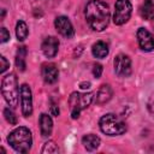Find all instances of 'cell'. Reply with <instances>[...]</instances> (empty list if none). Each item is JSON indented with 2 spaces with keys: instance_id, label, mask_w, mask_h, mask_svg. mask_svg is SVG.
<instances>
[{
  "instance_id": "obj_1",
  "label": "cell",
  "mask_w": 154,
  "mask_h": 154,
  "mask_svg": "<svg viewBox=\"0 0 154 154\" xmlns=\"http://www.w3.org/2000/svg\"><path fill=\"white\" fill-rule=\"evenodd\" d=\"M111 13L108 5L101 0H90L85 6V19L95 31H102L109 23Z\"/></svg>"
},
{
  "instance_id": "obj_2",
  "label": "cell",
  "mask_w": 154,
  "mask_h": 154,
  "mask_svg": "<svg viewBox=\"0 0 154 154\" xmlns=\"http://www.w3.org/2000/svg\"><path fill=\"white\" fill-rule=\"evenodd\" d=\"M8 144L19 153H28L32 144L31 132L25 126H19L14 129L7 137Z\"/></svg>"
},
{
  "instance_id": "obj_3",
  "label": "cell",
  "mask_w": 154,
  "mask_h": 154,
  "mask_svg": "<svg viewBox=\"0 0 154 154\" xmlns=\"http://www.w3.org/2000/svg\"><path fill=\"white\" fill-rule=\"evenodd\" d=\"M99 125H100L101 131L108 136L122 135L126 131L125 123L113 113H108V114L102 116L100 122H99Z\"/></svg>"
},
{
  "instance_id": "obj_4",
  "label": "cell",
  "mask_w": 154,
  "mask_h": 154,
  "mask_svg": "<svg viewBox=\"0 0 154 154\" xmlns=\"http://www.w3.org/2000/svg\"><path fill=\"white\" fill-rule=\"evenodd\" d=\"M1 93L6 102L11 107H17L18 105V82L14 73H8L2 78Z\"/></svg>"
},
{
  "instance_id": "obj_5",
  "label": "cell",
  "mask_w": 154,
  "mask_h": 154,
  "mask_svg": "<svg viewBox=\"0 0 154 154\" xmlns=\"http://www.w3.org/2000/svg\"><path fill=\"white\" fill-rule=\"evenodd\" d=\"M94 94L93 93H72L70 99H69V103H70V112H71V117L73 119H77L79 117V113L82 109L87 108L91 101H93Z\"/></svg>"
},
{
  "instance_id": "obj_6",
  "label": "cell",
  "mask_w": 154,
  "mask_h": 154,
  "mask_svg": "<svg viewBox=\"0 0 154 154\" xmlns=\"http://www.w3.org/2000/svg\"><path fill=\"white\" fill-rule=\"evenodd\" d=\"M132 5L129 0H117L114 5V13H113V22L117 25H122L126 23L131 16Z\"/></svg>"
},
{
  "instance_id": "obj_7",
  "label": "cell",
  "mask_w": 154,
  "mask_h": 154,
  "mask_svg": "<svg viewBox=\"0 0 154 154\" xmlns=\"http://www.w3.org/2000/svg\"><path fill=\"white\" fill-rule=\"evenodd\" d=\"M114 72L119 77H128L131 75V60L125 54H118L114 58Z\"/></svg>"
},
{
  "instance_id": "obj_8",
  "label": "cell",
  "mask_w": 154,
  "mask_h": 154,
  "mask_svg": "<svg viewBox=\"0 0 154 154\" xmlns=\"http://www.w3.org/2000/svg\"><path fill=\"white\" fill-rule=\"evenodd\" d=\"M20 94V103H22V113L24 117H30L32 113V96L31 90L28 84H22L19 89Z\"/></svg>"
},
{
  "instance_id": "obj_9",
  "label": "cell",
  "mask_w": 154,
  "mask_h": 154,
  "mask_svg": "<svg viewBox=\"0 0 154 154\" xmlns=\"http://www.w3.org/2000/svg\"><path fill=\"white\" fill-rule=\"evenodd\" d=\"M54 25H55L57 31H58L61 36H64V37H66V38L72 37L73 34H75V30H73V26H72L70 19H69L67 17H65V16H59V17H57L55 20H54Z\"/></svg>"
},
{
  "instance_id": "obj_10",
  "label": "cell",
  "mask_w": 154,
  "mask_h": 154,
  "mask_svg": "<svg viewBox=\"0 0 154 154\" xmlns=\"http://www.w3.org/2000/svg\"><path fill=\"white\" fill-rule=\"evenodd\" d=\"M137 41L141 49L146 52H150L154 49V37L147 29L140 28L137 30Z\"/></svg>"
},
{
  "instance_id": "obj_11",
  "label": "cell",
  "mask_w": 154,
  "mask_h": 154,
  "mask_svg": "<svg viewBox=\"0 0 154 154\" xmlns=\"http://www.w3.org/2000/svg\"><path fill=\"white\" fill-rule=\"evenodd\" d=\"M59 41L54 36H48L42 42V52L47 58H53L58 53Z\"/></svg>"
},
{
  "instance_id": "obj_12",
  "label": "cell",
  "mask_w": 154,
  "mask_h": 154,
  "mask_svg": "<svg viewBox=\"0 0 154 154\" xmlns=\"http://www.w3.org/2000/svg\"><path fill=\"white\" fill-rule=\"evenodd\" d=\"M58 75L59 72L54 64H45L42 66V77L46 83H55L58 79Z\"/></svg>"
},
{
  "instance_id": "obj_13",
  "label": "cell",
  "mask_w": 154,
  "mask_h": 154,
  "mask_svg": "<svg viewBox=\"0 0 154 154\" xmlns=\"http://www.w3.org/2000/svg\"><path fill=\"white\" fill-rule=\"evenodd\" d=\"M112 95H113L112 88L108 84H102L100 87V89L97 90V93H96V100H95V102L97 105H103V103H106V102H108L111 100Z\"/></svg>"
},
{
  "instance_id": "obj_14",
  "label": "cell",
  "mask_w": 154,
  "mask_h": 154,
  "mask_svg": "<svg viewBox=\"0 0 154 154\" xmlns=\"http://www.w3.org/2000/svg\"><path fill=\"white\" fill-rule=\"evenodd\" d=\"M40 130L43 137H49L52 134L53 122H52V118L46 113H42L40 117Z\"/></svg>"
},
{
  "instance_id": "obj_15",
  "label": "cell",
  "mask_w": 154,
  "mask_h": 154,
  "mask_svg": "<svg viewBox=\"0 0 154 154\" xmlns=\"http://www.w3.org/2000/svg\"><path fill=\"white\" fill-rule=\"evenodd\" d=\"M82 143H83V146L87 150L91 152V150H95L100 146V137H97L96 135L89 134V135H85L82 138Z\"/></svg>"
},
{
  "instance_id": "obj_16",
  "label": "cell",
  "mask_w": 154,
  "mask_h": 154,
  "mask_svg": "<svg viewBox=\"0 0 154 154\" xmlns=\"http://www.w3.org/2000/svg\"><path fill=\"white\" fill-rule=\"evenodd\" d=\"M141 17L143 19H152L154 17V2L153 0H144L140 8Z\"/></svg>"
},
{
  "instance_id": "obj_17",
  "label": "cell",
  "mask_w": 154,
  "mask_h": 154,
  "mask_svg": "<svg viewBox=\"0 0 154 154\" xmlns=\"http://www.w3.org/2000/svg\"><path fill=\"white\" fill-rule=\"evenodd\" d=\"M91 52H93V55L95 58L102 59V58H105L108 54V46L103 41H97V42H95L93 45Z\"/></svg>"
},
{
  "instance_id": "obj_18",
  "label": "cell",
  "mask_w": 154,
  "mask_h": 154,
  "mask_svg": "<svg viewBox=\"0 0 154 154\" xmlns=\"http://www.w3.org/2000/svg\"><path fill=\"white\" fill-rule=\"evenodd\" d=\"M25 57H26V48L24 46L19 47L16 54V65L20 71L25 70Z\"/></svg>"
},
{
  "instance_id": "obj_19",
  "label": "cell",
  "mask_w": 154,
  "mask_h": 154,
  "mask_svg": "<svg viewBox=\"0 0 154 154\" xmlns=\"http://www.w3.org/2000/svg\"><path fill=\"white\" fill-rule=\"evenodd\" d=\"M28 26L25 24V22L23 20H18L17 24H16V35H17V38L19 41H24L26 37H28Z\"/></svg>"
},
{
  "instance_id": "obj_20",
  "label": "cell",
  "mask_w": 154,
  "mask_h": 154,
  "mask_svg": "<svg viewBox=\"0 0 154 154\" xmlns=\"http://www.w3.org/2000/svg\"><path fill=\"white\" fill-rule=\"evenodd\" d=\"M4 116H5V119L10 124H12V125H16L17 124V117L14 116V113L10 108H5L4 109Z\"/></svg>"
},
{
  "instance_id": "obj_21",
  "label": "cell",
  "mask_w": 154,
  "mask_h": 154,
  "mask_svg": "<svg viewBox=\"0 0 154 154\" xmlns=\"http://www.w3.org/2000/svg\"><path fill=\"white\" fill-rule=\"evenodd\" d=\"M57 152H58V148H57V146L53 141H49V142L45 143L42 153H57Z\"/></svg>"
},
{
  "instance_id": "obj_22",
  "label": "cell",
  "mask_w": 154,
  "mask_h": 154,
  "mask_svg": "<svg viewBox=\"0 0 154 154\" xmlns=\"http://www.w3.org/2000/svg\"><path fill=\"white\" fill-rule=\"evenodd\" d=\"M8 40H10V32L7 31L6 28H1V30H0V41L4 43Z\"/></svg>"
},
{
  "instance_id": "obj_23",
  "label": "cell",
  "mask_w": 154,
  "mask_h": 154,
  "mask_svg": "<svg viewBox=\"0 0 154 154\" xmlns=\"http://www.w3.org/2000/svg\"><path fill=\"white\" fill-rule=\"evenodd\" d=\"M0 61H1V66H0V67H1V69H0V73H4V72H5V71H6L8 67H10V64H8V61L5 59V57H2V55L0 57Z\"/></svg>"
},
{
  "instance_id": "obj_24",
  "label": "cell",
  "mask_w": 154,
  "mask_h": 154,
  "mask_svg": "<svg viewBox=\"0 0 154 154\" xmlns=\"http://www.w3.org/2000/svg\"><path fill=\"white\" fill-rule=\"evenodd\" d=\"M101 73H102V66H101L100 64L94 65V69H93V75H94V77L99 78V77L101 76Z\"/></svg>"
},
{
  "instance_id": "obj_25",
  "label": "cell",
  "mask_w": 154,
  "mask_h": 154,
  "mask_svg": "<svg viewBox=\"0 0 154 154\" xmlns=\"http://www.w3.org/2000/svg\"><path fill=\"white\" fill-rule=\"evenodd\" d=\"M51 112H52L53 116H58V114H59V108H58V106L52 105V106H51Z\"/></svg>"
},
{
  "instance_id": "obj_26",
  "label": "cell",
  "mask_w": 154,
  "mask_h": 154,
  "mask_svg": "<svg viewBox=\"0 0 154 154\" xmlns=\"http://www.w3.org/2000/svg\"><path fill=\"white\" fill-rule=\"evenodd\" d=\"M148 111H149V113L154 117V101L149 103V106H148Z\"/></svg>"
},
{
  "instance_id": "obj_27",
  "label": "cell",
  "mask_w": 154,
  "mask_h": 154,
  "mask_svg": "<svg viewBox=\"0 0 154 154\" xmlns=\"http://www.w3.org/2000/svg\"><path fill=\"white\" fill-rule=\"evenodd\" d=\"M89 87H90V83H89V82H87V83H82V84H81V88H82V89H88Z\"/></svg>"
}]
</instances>
